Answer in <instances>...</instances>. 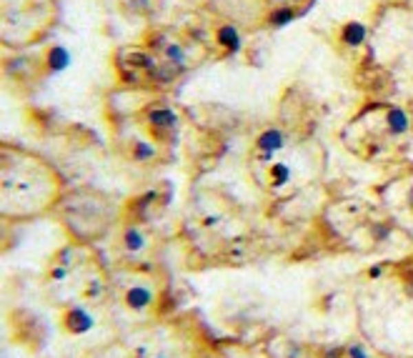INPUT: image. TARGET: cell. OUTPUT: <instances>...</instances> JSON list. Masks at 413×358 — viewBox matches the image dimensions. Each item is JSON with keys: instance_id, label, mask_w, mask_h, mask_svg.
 Returning a JSON list of instances; mask_svg holds the SVG:
<instances>
[{"instance_id": "obj_13", "label": "cell", "mask_w": 413, "mask_h": 358, "mask_svg": "<svg viewBox=\"0 0 413 358\" xmlns=\"http://www.w3.org/2000/svg\"><path fill=\"white\" fill-rule=\"evenodd\" d=\"M268 180L273 186H283V183H288L290 180V168L286 163H273L268 168Z\"/></svg>"}, {"instance_id": "obj_5", "label": "cell", "mask_w": 413, "mask_h": 358, "mask_svg": "<svg viewBox=\"0 0 413 358\" xmlns=\"http://www.w3.org/2000/svg\"><path fill=\"white\" fill-rule=\"evenodd\" d=\"M215 43H218V48H223L226 53H238L243 45L241 41V33L235 30L233 25H228V23H223V25L215 28Z\"/></svg>"}, {"instance_id": "obj_6", "label": "cell", "mask_w": 413, "mask_h": 358, "mask_svg": "<svg viewBox=\"0 0 413 358\" xmlns=\"http://www.w3.org/2000/svg\"><path fill=\"white\" fill-rule=\"evenodd\" d=\"M255 145H258L263 153L281 151L283 145H286V133H283L281 128H266V131L258 133V138H255Z\"/></svg>"}, {"instance_id": "obj_4", "label": "cell", "mask_w": 413, "mask_h": 358, "mask_svg": "<svg viewBox=\"0 0 413 358\" xmlns=\"http://www.w3.org/2000/svg\"><path fill=\"white\" fill-rule=\"evenodd\" d=\"M383 120H385V131L391 133V136H406L408 133V128H411V118H408V113L403 108H388L385 110V116H383Z\"/></svg>"}, {"instance_id": "obj_7", "label": "cell", "mask_w": 413, "mask_h": 358, "mask_svg": "<svg viewBox=\"0 0 413 358\" xmlns=\"http://www.w3.org/2000/svg\"><path fill=\"white\" fill-rule=\"evenodd\" d=\"M43 63H45V68H48L50 73H61V70H65L70 65L68 48H63V45H50V48L45 50V55H43Z\"/></svg>"}, {"instance_id": "obj_3", "label": "cell", "mask_w": 413, "mask_h": 358, "mask_svg": "<svg viewBox=\"0 0 413 358\" xmlns=\"http://www.w3.org/2000/svg\"><path fill=\"white\" fill-rule=\"evenodd\" d=\"M63 328L73 333V336H81V333L93 328V318L81 308H68L63 313Z\"/></svg>"}, {"instance_id": "obj_2", "label": "cell", "mask_w": 413, "mask_h": 358, "mask_svg": "<svg viewBox=\"0 0 413 358\" xmlns=\"http://www.w3.org/2000/svg\"><path fill=\"white\" fill-rule=\"evenodd\" d=\"M366 35H368V28H366L363 23L348 21L338 30V41L343 43L346 48H361L366 43Z\"/></svg>"}, {"instance_id": "obj_12", "label": "cell", "mask_w": 413, "mask_h": 358, "mask_svg": "<svg viewBox=\"0 0 413 358\" xmlns=\"http://www.w3.org/2000/svg\"><path fill=\"white\" fill-rule=\"evenodd\" d=\"M290 21H296V10H293V8H288V6L275 8L273 13L268 15V25H273V28L288 25Z\"/></svg>"}, {"instance_id": "obj_8", "label": "cell", "mask_w": 413, "mask_h": 358, "mask_svg": "<svg viewBox=\"0 0 413 358\" xmlns=\"http://www.w3.org/2000/svg\"><path fill=\"white\" fill-rule=\"evenodd\" d=\"M153 303V293L145 286H133L125 291V306L133 310H145Z\"/></svg>"}, {"instance_id": "obj_11", "label": "cell", "mask_w": 413, "mask_h": 358, "mask_svg": "<svg viewBox=\"0 0 413 358\" xmlns=\"http://www.w3.org/2000/svg\"><path fill=\"white\" fill-rule=\"evenodd\" d=\"M131 158L136 163H148V160L156 158V148H153L148 140H133L131 143Z\"/></svg>"}, {"instance_id": "obj_10", "label": "cell", "mask_w": 413, "mask_h": 358, "mask_svg": "<svg viewBox=\"0 0 413 358\" xmlns=\"http://www.w3.org/2000/svg\"><path fill=\"white\" fill-rule=\"evenodd\" d=\"M163 58H165V63L171 65L173 70H180L183 65H186V50L180 48V43H168L163 48Z\"/></svg>"}, {"instance_id": "obj_1", "label": "cell", "mask_w": 413, "mask_h": 358, "mask_svg": "<svg viewBox=\"0 0 413 358\" xmlns=\"http://www.w3.org/2000/svg\"><path fill=\"white\" fill-rule=\"evenodd\" d=\"M145 120H148V125H151L156 133L176 131V125H178V116H176L168 105H156V108H151L148 116H145Z\"/></svg>"}, {"instance_id": "obj_9", "label": "cell", "mask_w": 413, "mask_h": 358, "mask_svg": "<svg viewBox=\"0 0 413 358\" xmlns=\"http://www.w3.org/2000/svg\"><path fill=\"white\" fill-rule=\"evenodd\" d=\"M120 243H123V248L128 253H138V251H143L145 248V235L140 233V228L128 226L123 231V235H120Z\"/></svg>"}, {"instance_id": "obj_14", "label": "cell", "mask_w": 413, "mask_h": 358, "mask_svg": "<svg viewBox=\"0 0 413 358\" xmlns=\"http://www.w3.org/2000/svg\"><path fill=\"white\" fill-rule=\"evenodd\" d=\"M406 206L411 208V213H413V186H408L406 191Z\"/></svg>"}]
</instances>
